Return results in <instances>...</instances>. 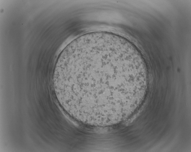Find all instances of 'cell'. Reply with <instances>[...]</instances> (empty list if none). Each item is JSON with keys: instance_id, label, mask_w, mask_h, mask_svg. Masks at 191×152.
Instances as JSON below:
<instances>
[{"instance_id": "6da1fadb", "label": "cell", "mask_w": 191, "mask_h": 152, "mask_svg": "<svg viewBox=\"0 0 191 152\" xmlns=\"http://www.w3.org/2000/svg\"><path fill=\"white\" fill-rule=\"evenodd\" d=\"M148 76L136 48L106 32L82 35L63 50L53 76L57 98L72 117L106 125L120 121L142 100Z\"/></svg>"}]
</instances>
